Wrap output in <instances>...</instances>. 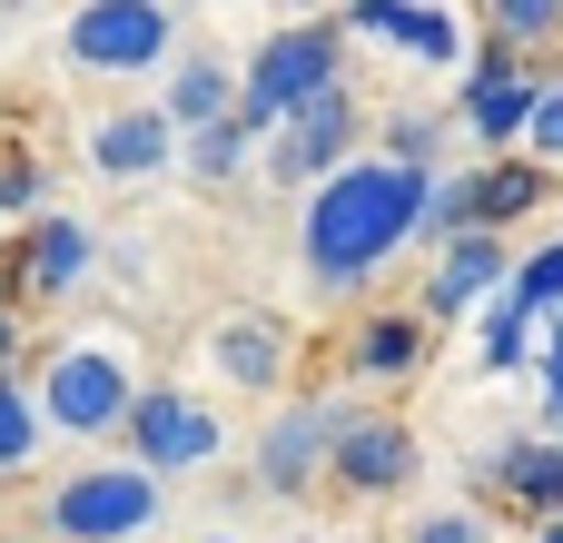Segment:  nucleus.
<instances>
[{
  "mask_svg": "<svg viewBox=\"0 0 563 543\" xmlns=\"http://www.w3.org/2000/svg\"><path fill=\"white\" fill-rule=\"evenodd\" d=\"M544 198H554V168H534L525 148H495V158H475V168H465V208H475V228H485V237H505V228H515V218H534Z\"/></svg>",
  "mask_w": 563,
  "mask_h": 543,
  "instance_id": "nucleus-16",
  "label": "nucleus"
},
{
  "mask_svg": "<svg viewBox=\"0 0 563 543\" xmlns=\"http://www.w3.org/2000/svg\"><path fill=\"white\" fill-rule=\"evenodd\" d=\"M416 465H426V445H416V425H406V415H386V406H356V415L336 425V445H327V485H336V495H356V505L406 495V485H416Z\"/></svg>",
  "mask_w": 563,
  "mask_h": 543,
  "instance_id": "nucleus-10",
  "label": "nucleus"
},
{
  "mask_svg": "<svg viewBox=\"0 0 563 543\" xmlns=\"http://www.w3.org/2000/svg\"><path fill=\"white\" fill-rule=\"evenodd\" d=\"M445 138H455V119H445L435 99H406V109L376 119V158H386V168H416V178L445 168Z\"/></svg>",
  "mask_w": 563,
  "mask_h": 543,
  "instance_id": "nucleus-19",
  "label": "nucleus"
},
{
  "mask_svg": "<svg viewBox=\"0 0 563 543\" xmlns=\"http://www.w3.org/2000/svg\"><path fill=\"white\" fill-rule=\"evenodd\" d=\"M534 168H563V69H544V89H534V119H525V138H515Z\"/></svg>",
  "mask_w": 563,
  "mask_h": 543,
  "instance_id": "nucleus-27",
  "label": "nucleus"
},
{
  "mask_svg": "<svg viewBox=\"0 0 563 543\" xmlns=\"http://www.w3.org/2000/svg\"><path fill=\"white\" fill-rule=\"evenodd\" d=\"M59 49H69V69H89V79H139V69H158V59L178 49V10H168V0H79Z\"/></svg>",
  "mask_w": 563,
  "mask_h": 543,
  "instance_id": "nucleus-6",
  "label": "nucleus"
},
{
  "mask_svg": "<svg viewBox=\"0 0 563 543\" xmlns=\"http://www.w3.org/2000/svg\"><path fill=\"white\" fill-rule=\"evenodd\" d=\"M455 237H485V228L465 208V168H435L426 178V208H416V247H455Z\"/></svg>",
  "mask_w": 563,
  "mask_h": 543,
  "instance_id": "nucleus-22",
  "label": "nucleus"
},
{
  "mask_svg": "<svg viewBox=\"0 0 563 543\" xmlns=\"http://www.w3.org/2000/svg\"><path fill=\"white\" fill-rule=\"evenodd\" d=\"M406 543H495V534H485V514H475V505H445V514H426Z\"/></svg>",
  "mask_w": 563,
  "mask_h": 543,
  "instance_id": "nucleus-30",
  "label": "nucleus"
},
{
  "mask_svg": "<svg viewBox=\"0 0 563 543\" xmlns=\"http://www.w3.org/2000/svg\"><path fill=\"white\" fill-rule=\"evenodd\" d=\"M208 543H238V534H208Z\"/></svg>",
  "mask_w": 563,
  "mask_h": 543,
  "instance_id": "nucleus-34",
  "label": "nucleus"
},
{
  "mask_svg": "<svg viewBox=\"0 0 563 543\" xmlns=\"http://www.w3.org/2000/svg\"><path fill=\"white\" fill-rule=\"evenodd\" d=\"M89 267H99V237H89V218H59V208H40V218L10 237V287H20L30 307L69 297Z\"/></svg>",
  "mask_w": 563,
  "mask_h": 543,
  "instance_id": "nucleus-12",
  "label": "nucleus"
},
{
  "mask_svg": "<svg viewBox=\"0 0 563 543\" xmlns=\"http://www.w3.org/2000/svg\"><path fill=\"white\" fill-rule=\"evenodd\" d=\"M346 79V30L317 10V20H277L267 40H257V59L238 69V119L267 138L277 119H297L317 89H336Z\"/></svg>",
  "mask_w": 563,
  "mask_h": 543,
  "instance_id": "nucleus-3",
  "label": "nucleus"
},
{
  "mask_svg": "<svg viewBox=\"0 0 563 543\" xmlns=\"http://www.w3.org/2000/svg\"><path fill=\"white\" fill-rule=\"evenodd\" d=\"M475 317H485V366H495V376H515V366H534V317H525L515 297H485Z\"/></svg>",
  "mask_w": 563,
  "mask_h": 543,
  "instance_id": "nucleus-24",
  "label": "nucleus"
},
{
  "mask_svg": "<svg viewBox=\"0 0 563 543\" xmlns=\"http://www.w3.org/2000/svg\"><path fill=\"white\" fill-rule=\"evenodd\" d=\"M208 366H218L228 386L267 396V386H287V366H297V336H287V317H277V307H238V317L208 336Z\"/></svg>",
  "mask_w": 563,
  "mask_h": 543,
  "instance_id": "nucleus-13",
  "label": "nucleus"
},
{
  "mask_svg": "<svg viewBox=\"0 0 563 543\" xmlns=\"http://www.w3.org/2000/svg\"><path fill=\"white\" fill-rule=\"evenodd\" d=\"M396 49H406L416 69H465V20H455L445 0H406V30H396Z\"/></svg>",
  "mask_w": 563,
  "mask_h": 543,
  "instance_id": "nucleus-21",
  "label": "nucleus"
},
{
  "mask_svg": "<svg viewBox=\"0 0 563 543\" xmlns=\"http://www.w3.org/2000/svg\"><path fill=\"white\" fill-rule=\"evenodd\" d=\"M0 218H40V158H0Z\"/></svg>",
  "mask_w": 563,
  "mask_h": 543,
  "instance_id": "nucleus-28",
  "label": "nucleus"
},
{
  "mask_svg": "<svg viewBox=\"0 0 563 543\" xmlns=\"http://www.w3.org/2000/svg\"><path fill=\"white\" fill-rule=\"evenodd\" d=\"M30 455H40V406L20 376H0V475H20Z\"/></svg>",
  "mask_w": 563,
  "mask_h": 543,
  "instance_id": "nucleus-26",
  "label": "nucleus"
},
{
  "mask_svg": "<svg viewBox=\"0 0 563 543\" xmlns=\"http://www.w3.org/2000/svg\"><path fill=\"white\" fill-rule=\"evenodd\" d=\"M525 543H563V514H534V534Z\"/></svg>",
  "mask_w": 563,
  "mask_h": 543,
  "instance_id": "nucleus-32",
  "label": "nucleus"
},
{
  "mask_svg": "<svg viewBox=\"0 0 563 543\" xmlns=\"http://www.w3.org/2000/svg\"><path fill=\"white\" fill-rule=\"evenodd\" d=\"M277 148H257V168L277 178V188H317V178H336L356 148H366V99H356V79H336V89H317L297 119H277L267 129Z\"/></svg>",
  "mask_w": 563,
  "mask_h": 543,
  "instance_id": "nucleus-7",
  "label": "nucleus"
},
{
  "mask_svg": "<svg viewBox=\"0 0 563 543\" xmlns=\"http://www.w3.org/2000/svg\"><path fill=\"white\" fill-rule=\"evenodd\" d=\"M505 277H515V237H455V247H435L426 297H416V326L435 336V326L475 317L485 297H505Z\"/></svg>",
  "mask_w": 563,
  "mask_h": 543,
  "instance_id": "nucleus-11",
  "label": "nucleus"
},
{
  "mask_svg": "<svg viewBox=\"0 0 563 543\" xmlns=\"http://www.w3.org/2000/svg\"><path fill=\"white\" fill-rule=\"evenodd\" d=\"M475 475H485V495H505L525 524H534V514H563V435H515V445H495Z\"/></svg>",
  "mask_w": 563,
  "mask_h": 543,
  "instance_id": "nucleus-15",
  "label": "nucleus"
},
{
  "mask_svg": "<svg viewBox=\"0 0 563 543\" xmlns=\"http://www.w3.org/2000/svg\"><path fill=\"white\" fill-rule=\"evenodd\" d=\"M20 346H30V326H20V307H0V376H20Z\"/></svg>",
  "mask_w": 563,
  "mask_h": 543,
  "instance_id": "nucleus-31",
  "label": "nucleus"
},
{
  "mask_svg": "<svg viewBox=\"0 0 563 543\" xmlns=\"http://www.w3.org/2000/svg\"><path fill=\"white\" fill-rule=\"evenodd\" d=\"M346 366H356V386H406V376L426 366V326H416V307L356 317V336H346Z\"/></svg>",
  "mask_w": 563,
  "mask_h": 543,
  "instance_id": "nucleus-17",
  "label": "nucleus"
},
{
  "mask_svg": "<svg viewBox=\"0 0 563 543\" xmlns=\"http://www.w3.org/2000/svg\"><path fill=\"white\" fill-rule=\"evenodd\" d=\"M257 148H267V138L228 109V119H208V129H188V138H178V168H188L198 188H228V178H247V168H257Z\"/></svg>",
  "mask_w": 563,
  "mask_h": 543,
  "instance_id": "nucleus-20",
  "label": "nucleus"
},
{
  "mask_svg": "<svg viewBox=\"0 0 563 543\" xmlns=\"http://www.w3.org/2000/svg\"><path fill=\"white\" fill-rule=\"evenodd\" d=\"M485 30H495L505 49L534 59V49H554V40H563V0H485Z\"/></svg>",
  "mask_w": 563,
  "mask_h": 543,
  "instance_id": "nucleus-23",
  "label": "nucleus"
},
{
  "mask_svg": "<svg viewBox=\"0 0 563 543\" xmlns=\"http://www.w3.org/2000/svg\"><path fill=\"white\" fill-rule=\"evenodd\" d=\"M534 89H544V69L525 59V49H505V40H485L475 59H465V79H455V129L495 158V148H515L525 138V119H534Z\"/></svg>",
  "mask_w": 563,
  "mask_h": 543,
  "instance_id": "nucleus-8",
  "label": "nucleus"
},
{
  "mask_svg": "<svg viewBox=\"0 0 563 543\" xmlns=\"http://www.w3.org/2000/svg\"><path fill=\"white\" fill-rule=\"evenodd\" d=\"M336 30H366V40H386V49H396V30H406V0H346V10H336Z\"/></svg>",
  "mask_w": 563,
  "mask_h": 543,
  "instance_id": "nucleus-29",
  "label": "nucleus"
},
{
  "mask_svg": "<svg viewBox=\"0 0 563 543\" xmlns=\"http://www.w3.org/2000/svg\"><path fill=\"white\" fill-rule=\"evenodd\" d=\"M139 386H148V376H139V356H129V336H119V326H89V336H59V346L40 356L30 406H40V435L99 445V435H119V415H129Z\"/></svg>",
  "mask_w": 563,
  "mask_h": 543,
  "instance_id": "nucleus-2",
  "label": "nucleus"
},
{
  "mask_svg": "<svg viewBox=\"0 0 563 543\" xmlns=\"http://www.w3.org/2000/svg\"><path fill=\"white\" fill-rule=\"evenodd\" d=\"M317 10H327V0H277V20H317Z\"/></svg>",
  "mask_w": 563,
  "mask_h": 543,
  "instance_id": "nucleus-33",
  "label": "nucleus"
},
{
  "mask_svg": "<svg viewBox=\"0 0 563 543\" xmlns=\"http://www.w3.org/2000/svg\"><path fill=\"white\" fill-rule=\"evenodd\" d=\"M89 168H99V178H119V188H139V178H158V168H178V129L158 119V99H148V109H109V119L89 129Z\"/></svg>",
  "mask_w": 563,
  "mask_h": 543,
  "instance_id": "nucleus-14",
  "label": "nucleus"
},
{
  "mask_svg": "<svg viewBox=\"0 0 563 543\" xmlns=\"http://www.w3.org/2000/svg\"><path fill=\"white\" fill-rule=\"evenodd\" d=\"M416 208H426V178L416 168H386L376 148L346 158L336 178L307 188V218H297V257H307V287L317 297H366L376 267L396 247H416Z\"/></svg>",
  "mask_w": 563,
  "mask_h": 543,
  "instance_id": "nucleus-1",
  "label": "nucleus"
},
{
  "mask_svg": "<svg viewBox=\"0 0 563 543\" xmlns=\"http://www.w3.org/2000/svg\"><path fill=\"white\" fill-rule=\"evenodd\" d=\"M238 109V59H218V49H198V59H178L168 69V89H158V119L188 138V129H208V119H228Z\"/></svg>",
  "mask_w": 563,
  "mask_h": 543,
  "instance_id": "nucleus-18",
  "label": "nucleus"
},
{
  "mask_svg": "<svg viewBox=\"0 0 563 543\" xmlns=\"http://www.w3.org/2000/svg\"><path fill=\"white\" fill-rule=\"evenodd\" d=\"M40 524H49V543H139L158 524V475H139V465H79V475L49 485Z\"/></svg>",
  "mask_w": 563,
  "mask_h": 543,
  "instance_id": "nucleus-5",
  "label": "nucleus"
},
{
  "mask_svg": "<svg viewBox=\"0 0 563 543\" xmlns=\"http://www.w3.org/2000/svg\"><path fill=\"white\" fill-rule=\"evenodd\" d=\"M356 415V396H297V406H277L267 415V435H257V495H317L327 485V445H336V425Z\"/></svg>",
  "mask_w": 563,
  "mask_h": 543,
  "instance_id": "nucleus-9",
  "label": "nucleus"
},
{
  "mask_svg": "<svg viewBox=\"0 0 563 543\" xmlns=\"http://www.w3.org/2000/svg\"><path fill=\"white\" fill-rule=\"evenodd\" d=\"M505 297H515V307H525L534 326L554 317V307H563V237H554V247H534V257H515V277H505Z\"/></svg>",
  "mask_w": 563,
  "mask_h": 543,
  "instance_id": "nucleus-25",
  "label": "nucleus"
},
{
  "mask_svg": "<svg viewBox=\"0 0 563 543\" xmlns=\"http://www.w3.org/2000/svg\"><path fill=\"white\" fill-rule=\"evenodd\" d=\"M119 445H129V465L139 475H208L218 455H228V425H218V406H198L188 386H139L129 396V415H119Z\"/></svg>",
  "mask_w": 563,
  "mask_h": 543,
  "instance_id": "nucleus-4",
  "label": "nucleus"
}]
</instances>
